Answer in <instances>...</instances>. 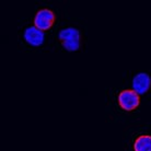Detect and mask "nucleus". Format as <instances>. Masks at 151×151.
Instances as JSON below:
<instances>
[{"label":"nucleus","instance_id":"5","mask_svg":"<svg viewBox=\"0 0 151 151\" xmlns=\"http://www.w3.org/2000/svg\"><path fill=\"white\" fill-rule=\"evenodd\" d=\"M24 40L30 44V45L37 47L41 46L44 42V34L41 30L36 29L35 27H31L25 30L24 32Z\"/></svg>","mask_w":151,"mask_h":151},{"label":"nucleus","instance_id":"3","mask_svg":"<svg viewBox=\"0 0 151 151\" xmlns=\"http://www.w3.org/2000/svg\"><path fill=\"white\" fill-rule=\"evenodd\" d=\"M56 21V15L50 9H41L34 17V27L38 30L48 31L52 29Z\"/></svg>","mask_w":151,"mask_h":151},{"label":"nucleus","instance_id":"4","mask_svg":"<svg viewBox=\"0 0 151 151\" xmlns=\"http://www.w3.org/2000/svg\"><path fill=\"white\" fill-rule=\"evenodd\" d=\"M151 88V77L146 72H140L132 79V90L138 94H145Z\"/></svg>","mask_w":151,"mask_h":151},{"label":"nucleus","instance_id":"1","mask_svg":"<svg viewBox=\"0 0 151 151\" xmlns=\"http://www.w3.org/2000/svg\"><path fill=\"white\" fill-rule=\"evenodd\" d=\"M60 44L67 49L68 52H76L80 47V40L81 35L80 32L77 29L73 27H67L65 30L60 31V33L58 35Z\"/></svg>","mask_w":151,"mask_h":151},{"label":"nucleus","instance_id":"2","mask_svg":"<svg viewBox=\"0 0 151 151\" xmlns=\"http://www.w3.org/2000/svg\"><path fill=\"white\" fill-rule=\"evenodd\" d=\"M140 104V96L139 94L135 92L132 89L121 91L118 94V105L122 110L132 112L135 111Z\"/></svg>","mask_w":151,"mask_h":151},{"label":"nucleus","instance_id":"6","mask_svg":"<svg viewBox=\"0 0 151 151\" xmlns=\"http://www.w3.org/2000/svg\"><path fill=\"white\" fill-rule=\"evenodd\" d=\"M135 151H151V136L141 135L134 142Z\"/></svg>","mask_w":151,"mask_h":151}]
</instances>
